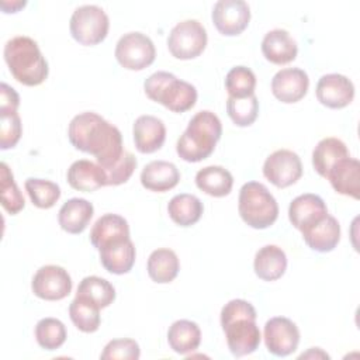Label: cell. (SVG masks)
I'll return each instance as SVG.
<instances>
[{"label":"cell","instance_id":"cell-1","mask_svg":"<svg viewBox=\"0 0 360 360\" xmlns=\"http://www.w3.org/2000/svg\"><path fill=\"white\" fill-rule=\"evenodd\" d=\"M68 138L77 150L93 155L103 169L114 165L125 150L120 129L93 111L72 118Z\"/></svg>","mask_w":360,"mask_h":360},{"label":"cell","instance_id":"cell-2","mask_svg":"<svg viewBox=\"0 0 360 360\" xmlns=\"http://www.w3.org/2000/svg\"><path fill=\"white\" fill-rule=\"evenodd\" d=\"M255 307L240 298L231 300L221 309V326L226 338L229 352L235 357H243L256 352L262 335L256 323Z\"/></svg>","mask_w":360,"mask_h":360},{"label":"cell","instance_id":"cell-3","mask_svg":"<svg viewBox=\"0 0 360 360\" xmlns=\"http://www.w3.org/2000/svg\"><path fill=\"white\" fill-rule=\"evenodd\" d=\"M4 60L11 76L24 86H39L48 77V62L38 44L25 35H17L4 45Z\"/></svg>","mask_w":360,"mask_h":360},{"label":"cell","instance_id":"cell-4","mask_svg":"<svg viewBox=\"0 0 360 360\" xmlns=\"http://www.w3.org/2000/svg\"><path fill=\"white\" fill-rule=\"evenodd\" d=\"M222 135L221 120L208 110L198 111L188 122L176 145L177 155L190 163L207 159Z\"/></svg>","mask_w":360,"mask_h":360},{"label":"cell","instance_id":"cell-5","mask_svg":"<svg viewBox=\"0 0 360 360\" xmlns=\"http://www.w3.org/2000/svg\"><path fill=\"white\" fill-rule=\"evenodd\" d=\"M143 90L148 98L173 112H186L197 103V89L165 70L152 73L145 80Z\"/></svg>","mask_w":360,"mask_h":360},{"label":"cell","instance_id":"cell-6","mask_svg":"<svg viewBox=\"0 0 360 360\" xmlns=\"http://www.w3.org/2000/svg\"><path fill=\"white\" fill-rule=\"evenodd\" d=\"M238 211L242 221L250 228L266 229L276 222L278 204L264 184L248 181L239 190Z\"/></svg>","mask_w":360,"mask_h":360},{"label":"cell","instance_id":"cell-7","mask_svg":"<svg viewBox=\"0 0 360 360\" xmlns=\"http://www.w3.org/2000/svg\"><path fill=\"white\" fill-rule=\"evenodd\" d=\"M108 15L96 4L77 7L69 21L70 35L76 42L84 46H93L103 42L108 34Z\"/></svg>","mask_w":360,"mask_h":360},{"label":"cell","instance_id":"cell-8","mask_svg":"<svg viewBox=\"0 0 360 360\" xmlns=\"http://www.w3.org/2000/svg\"><path fill=\"white\" fill-rule=\"evenodd\" d=\"M207 41V31L198 20H184L172 28L167 37V48L176 59L188 60L204 52Z\"/></svg>","mask_w":360,"mask_h":360},{"label":"cell","instance_id":"cell-9","mask_svg":"<svg viewBox=\"0 0 360 360\" xmlns=\"http://www.w3.org/2000/svg\"><path fill=\"white\" fill-rule=\"evenodd\" d=\"M117 62L128 70H143L150 66L156 58V49L152 39L138 31L124 34L115 45Z\"/></svg>","mask_w":360,"mask_h":360},{"label":"cell","instance_id":"cell-10","mask_svg":"<svg viewBox=\"0 0 360 360\" xmlns=\"http://www.w3.org/2000/svg\"><path fill=\"white\" fill-rule=\"evenodd\" d=\"M263 176L278 188L290 187L302 176L301 159L290 149L274 150L264 160Z\"/></svg>","mask_w":360,"mask_h":360},{"label":"cell","instance_id":"cell-11","mask_svg":"<svg viewBox=\"0 0 360 360\" xmlns=\"http://www.w3.org/2000/svg\"><path fill=\"white\" fill-rule=\"evenodd\" d=\"M34 295L45 301H59L72 291V277L60 266L46 264L37 270L31 281Z\"/></svg>","mask_w":360,"mask_h":360},{"label":"cell","instance_id":"cell-12","mask_svg":"<svg viewBox=\"0 0 360 360\" xmlns=\"http://www.w3.org/2000/svg\"><path fill=\"white\" fill-rule=\"evenodd\" d=\"M263 338L264 345L271 354L285 357L297 350L300 343V330L291 319L285 316H274L266 322Z\"/></svg>","mask_w":360,"mask_h":360},{"label":"cell","instance_id":"cell-13","mask_svg":"<svg viewBox=\"0 0 360 360\" xmlns=\"http://www.w3.org/2000/svg\"><path fill=\"white\" fill-rule=\"evenodd\" d=\"M211 17L219 34L235 37L248 28L250 8L243 0H219L214 4Z\"/></svg>","mask_w":360,"mask_h":360},{"label":"cell","instance_id":"cell-14","mask_svg":"<svg viewBox=\"0 0 360 360\" xmlns=\"http://www.w3.org/2000/svg\"><path fill=\"white\" fill-rule=\"evenodd\" d=\"M318 101L333 110L345 108L354 98V84L353 82L340 73L323 75L315 89Z\"/></svg>","mask_w":360,"mask_h":360},{"label":"cell","instance_id":"cell-15","mask_svg":"<svg viewBox=\"0 0 360 360\" xmlns=\"http://www.w3.org/2000/svg\"><path fill=\"white\" fill-rule=\"evenodd\" d=\"M308 87L309 77L307 72L300 68L281 69L271 79V93L284 104H294L302 100Z\"/></svg>","mask_w":360,"mask_h":360},{"label":"cell","instance_id":"cell-16","mask_svg":"<svg viewBox=\"0 0 360 360\" xmlns=\"http://www.w3.org/2000/svg\"><path fill=\"white\" fill-rule=\"evenodd\" d=\"M328 214L325 201L312 193L295 197L288 207V219L300 232L314 225Z\"/></svg>","mask_w":360,"mask_h":360},{"label":"cell","instance_id":"cell-17","mask_svg":"<svg viewBox=\"0 0 360 360\" xmlns=\"http://www.w3.org/2000/svg\"><path fill=\"white\" fill-rule=\"evenodd\" d=\"M134 143L141 153H153L159 150L166 139V127L163 121L155 115H139L132 128Z\"/></svg>","mask_w":360,"mask_h":360},{"label":"cell","instance_id":"cell-18","mask_svg":"<svg viewBox=\"0 0 360 360\" xmlns=\"http://www.w3.org/2000/svg\"><path fill=\"white\" fill-rule=\"evenodd\" d=\"M333 190L342 195L359 200L360 197V163L354 158H343L328 172L326 177Z\"/></svg>","mask_w":360,"mask_h":360},{"label":"cell","instance_id":"cell-19","mask_svg":"<svg viewBox=\"0 0 360 360\" xmlns=\"http://www.w3.org/2000/svg\"><path fill=\"white\" fill-rule=\"evenodd\" d=\"M68 183L77 191L91 193L107 186V176L104 169L91 160L79 159L73 162L66 173Z\"/></svg>","mask_w":360,"mask_h":360},{"label":"cell","instance_id":"cell-20","mask_svg":"<svg viewBox=\"0 0 360 360\" xmlns=\"http://www.w3.org/2000/svg\"><path fill=\"white\" fill-rule=\"evenodd\" d=\"M302 239L315 252L326 253L333 250L340 240V225L329 212L302 232Z\"/></svg>","mask_w":360,"mask_h":360},{"label":"cell","instance_id":"cell-21","mask_svg":"<svg viewBox=\"0 0 360 360\" xmlns=\"http://www.w3.org/2000/svg\"><path fill=\"white\" fill-rule=\"evenodd\" d=\"M263 56L274 65H287L297 58L298 46L287 30L269 31L262 41Z\"/></svg>","mask_w":360,"mask_h":360},{"label":"cell","instance_id":"cell-22","mask_svg":"<svg viewBox=\"0 0 360 360\" xmlns=\"http://www.w3.org/2000/svg\"><path fill=\"white\" fill-rule=\"evenodd\" d=\"M103 267L111 274H125L135 263L136 250L131 238L115 240L98 250Z\"/></svg>","mask_w":360,"mask_h":360},{"label":"cell","instance_id":"cell-23","mask_svg":"<svg viewBox=\"0 0 360 360\" xmlns=\"http://www.w3.org/2000/svg\"><path fill=\"white\" fill-rule=\"evenodd\" d=\"M179 181V169L167 160H152L141 172V184L149 191L165 193L174 188Z\"/></svg>","mask_w":360,"mask_h":360},{"label":"cell","instance_id":"cell-24","mask_svg":"<svg viewBox=\"0 0 360 360\" xmlns=\"http://www.w3.org/2000/svg\"><path fill=\"white\" fill-rule=\"evenodd\" d=\"M94 214V207L90 201L86 198H70L68 200L59 210L58 212V222L60 228L72 235H79L82 233L90 219L93 218Z\"/></svg>","mask_w":360,"mask_h":360},{"label":"cell","instance_id":"cell-25","mask_svg":"<svg viewBox=\"0 0 360 360\" xmlns=\"http://www.w3.org/2000/svg\"><path fill=\"white\" fill-rule=\"evenodd\" d=\"M125 238H129V225L127 219L118 214L101 215L90 231V242L97 250Z\"/></svg>","mask_w":360,"mask_h":360},{"label":"cell","instance_id":"cell-26","mask_svg":"<svg viewBox=\"0 0 360 360\" xmlns=\"http://www.w3.org/2000/svg\"><path fill=\"white\" fill-rule=\"evenodd\" d=\"M253 269L263 281H276L287 270V255L277 245H266L256 252Z\"/></svg>","mask_w":360,"mask_h":360},{"label":"cell","instance_id":"cell-27","mask_svg":"<svg viewBox=\"0 0 360 360\" xmlns=\"http://www.w3.org/2000/svg\"><path fill=\"white\" fill-rule=\"evenodd\" d=\"M167 342L174 353L186 356L198 349L201 343V329L193 321L179 319L169 326Z\"/></svg>","mask_w":360,"mask_h":360},{"label":"cell","instance_id":"cell-28","mask_svg":"<svg viewBox=\"0 0 360 360\" xmlns=\"http://www.w3.org/2000/svg\"><path fill=\"white\" fill-rule=\"evenodd\" d=\"M146 270L152 281L158 284H167L177 277L180 260L174 250L160 248L149 255Z\"/></svg>","mask_w":360,"mask_h":360},{"label":"cell","instance_id":"cell-29","mask_svg":"<svg viewBox=\"0 0 360 360\" xmlns=\"http://www.w3.org/2000/svg\"><path fill=\"white\" fill-rule=\"evenodd\" d=\"M347 156H350V153L343 141L333 136L323 138L314 148L312 166L319 176L326 177L332 166Z\"/></svg>","mask_w":360,"mask_h":360},{"label":"cell","instance_id":"cell-30","mask_svg":"<svg viewBox=\"0 0 360 360\" xmlns=\"http://www.w3.org/2000/svg\"><path fill=\"white\" fill-rule=\"evenodd\" d=\"M197 187L211 197H225L232 191L233 177L222 166H207L195 174Z\"/></svg>","mask_w":360,"mask_h":360},{"label":"cell","instance_id":"cell-31","mask_svg":"<svg viewBox=\"0 0 360 360\" xmlns=\"http://www.w3.org/2000/svg\"><path fill=\"white\" fill-rule=\"evenodd\" d=\"M204 205L201 200L193 194H176L167 204L170 219L180 226H191L197 224L202 215Z\"/></svg>","mask_w":360,"mask_h":360},{"label":"cell","instance_id":"cell-32","mask_svg":"<svg viewBox=\"0 0 360 360\" xmlns=\"http://www.w3.org/2000/svg\"><path fill=\"white\" fill-rule=\"evenodd\" d=\"M69 316L73 325L84 332L93 333L100 328V308L90 300L76 295L69 305Z\"/></svg>","mask_w":360,"mask_h":360},{"label":"cell","instance_id":"cell-33","mask_svg":"<svg viewBox=\"0 0 360 360\" xmlns=\"http://www.w3.org/2000/svg\"><path fill=\"white\" fill-rule=\"evenodd\" d=\"M76 295L93 301L100 309H103L110 307L115 300V288L103 277L87 276L79 283Z\"/></svg>","mask_w":360,"mask_h":360},{"label":"cell","instance_id":"cell-34","mask_svg":"<svg viewBox=\"0 0 360 360\" xmlns=\"http://www.w3.org/2000/svg\"><path fill=\"white\" fill-rule=\"evenodd\" d=\"M24 187L31 202L42 210L52 208L60 197V187L51 180L30 177L25 180Z\"/></svg>","mask_w":360,"mask_h":360},{"label":"cell","instance_id":"cell-35","mask_svg":"<svg viewBox=\"0 0 360 360\" xmlns=\"http://www.w3.org/2000/svg\"><path fill=\"white\" fill-rule=\"evenodd\" d=\"M66 328L56 318H42L35 325L37 343L45 350H56L66 340Z\"/></svg>","mask_w":360,"mask_h":360},{"label":"cell","instance_id":"cell-36","mask_svg":"<svg viewBox=\"0 0 360 360\" xmlns=\"http://www.w3.org/2000/svg\"><path fill=\"white\" fill-rule=\"evenodd\" d=\"M225 89L228 91V97H249L255 94L256 76L252 69L246 66H235L226 73Z\"/></svg>","mask_w":360,"mask_h":360},{"label":"cell","instance_id":"cell-37","mask_svg":"<svg viewBox=\"0 0 360 360\" xmlns=\"http://www.w3.org/2000/svg\"><path fill=\"white\" fill-rule=\"evenodd\" d=\"M226 112L235 125L249 127L259 115V100L255 94L243 98L228 97Z\"/></svg>","mask_w":360,"mask_h":360},{"label":"cell","instance_id":"cell-38","mask_svg":"<svg viewBox=\"0 0 360 360\" xmlns=\"http://www.w3.org/2000/svg\"><path fill=\"white\" fill-rule=\"evenodd\" d=\"M0 186H1V205H3V208L11 215L18 214L25 205V200H24L18 186L14 181V176H13L10 167L4 162L1 163Z\"/></svg>","mask_w":360,"mask_h":360},{"label":"cell","instance_id":"cell-39","mask_svg":"<svg viewBox=\"0 0 360 360\" xmlns=\"http://www.w3.org/2000/svg\"><path fill=\"white\" fill-rule=\"evenodd\" d=\"M141 356L139 345L134 339L122 338L112 339L105 346L100 354L101 360H138Z\"/></svg>","mask_w":360,"mask_h":360},{"label":"cell","instance_id":"cell-40","mask_svg":"<svg viewBox=\"0 0 360 360\" xmlns=\"http://www.w3.org/2000/svg\"><path fill=\"white\" fill-rule=\"evenodd\" d=\"M0 148L6 150L18 143L22 134V125L17 111H0Z\"/></svg>","mask_w":360,"mask_h":360},{"label":"cell","instance_id":"cell-41","mask_svg":"<svg viewBox=\"0 0 360 360\" xmlns=\"http://www.w3.org/2000/svg\"><path fill=\"white\" fill-rule=\"evenodd\" d=\"M136 158L125 149L122 156L114 165L104 169L107 176V186H120L122 183H127L132 176L134 170L136 169Z\"/></svg>","mask_w":360,"mask_h":360},{"label":"cell","instance_id":"cell-42","mask_svg":"<svg viewBox=\"0 0 360 360\" xmlns=\"http://www.w3.org/2000/svg\"><path fill=\"white\" fill-rule=\"evenodd\" d=\"M20 105L18 93L10 87L7 83L0 86V111H17Z\"/></svg>","mask_w":360,"mask_h":360},{"label":"cell","instance_id":"cell-43","mask_svg":"<svg viewBox=\"0 0 360 360\" xmlns=\"http://www.w3.org/2000/svg\"><path fill=\"white\" fill-rule=\"evenodd\" d=\"M25 4H27V1H11V3L10 1H1L0 3L4 13H17Z\"/></svg>","mask_w":360,"mask_h":360},{"label":"cell","instance_id":"cell-44","mask_svg":"<svg viewBox=\"0 0 360 360\" xmlns=\"http://www.w3.org/2000/svg\"><path fill=\"white\" fill-rule=\"evenodd\" d=\"M304 357H323V359H329V356L325 352H322L319 347H311L309 352L302 353L300 356V359H304Z\"/></svg>","mask_w":360,"mask_h":360}]
</instances>
